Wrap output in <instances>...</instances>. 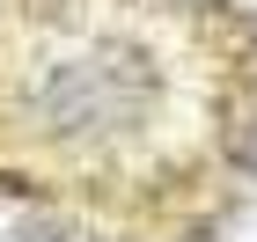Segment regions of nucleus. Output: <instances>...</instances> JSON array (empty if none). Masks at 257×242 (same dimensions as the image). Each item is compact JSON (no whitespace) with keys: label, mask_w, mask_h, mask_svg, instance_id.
Instances as JSON below:
<instances>
[{"label":"nucleus","mask_w":257,"mask_h":242,"mask_svg":"<svg viewBox=\"0 0 257 242\" xmlns=\"http://www.w3.org/2000/svg\"><path fill=\"white\" fill-rule=\"evenodd\" d=\"M250 183L235 0H0V205L74 242H198Z\"/></svg>","instance_id":"1"}]
</instances>
